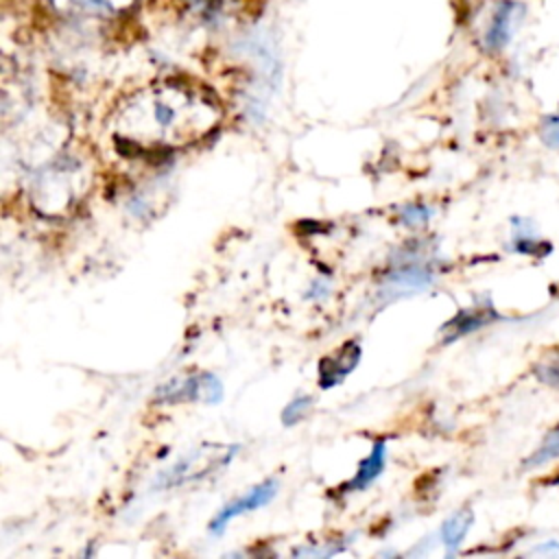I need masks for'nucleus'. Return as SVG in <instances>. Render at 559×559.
I'll use <instances>...</instances> for the list:
<instances>
[{
  "label": "nucleus",
  "instance_id": "obj_3",
  "mask_svg": "<svg viewBox=\"0 0 559 559\" xmlns=\"http://www.w3.org/2000/svg\"><path fill=\"white\" fill-rule=\"evenodd\" d=\"M223 397L221 380L212 373H194L186 378H173L155 389V400L175 404V402H194L203 400L207 404H216Z\"/></svg>",
  "mask_w": 559,
  "mask_h": 559
},
{
  "label": "nucleus",
  "instance_id": "obj_12",
  "mask_svg": "<svg viewBox=\"0 0 559 559\" xmlns=\"http://www.w3.org/2000/svg\"><path fill=\"white\" fill-rule=\"evenodd\" d=\"M52 2L57 4L59 11H68V13L111 15V13H118V11L127 9L135 0H52Z\"/></svg>",
  "mask_w": 559,
  "mask_h": 559
},
{
  "label": "nucleus",
  "instance_id": "obj_5",
  "mask_svg": "<svg viewBox=\"0 0 559 559\" xmlns=\"http://www.w3.org/2000/svg\"><path fill=\"white\" fill-rule=\"evenodd\" d=\"M522 15H524V7L520 2L500 0L493 7V13H491L489 24H487L485 35H483L485 48L487 50H502L509 44V39H511V35H513Z\"/></svg>",
  "mask_w": 559,
  "mask_h": 559
},
{
  "label": "nucleus",
  "instance_id": "obj_10",
  "mask_svg": "<svg viewBox=\"0 0 559 559\" xmlns=\"http://www.w3.org/2000/svg\"><path fill=\"white\" fill-rule=\"evenodd\" d=\"M472 524H474V513H472L469 507H463V509L454 511V513L441 524L439 535H441V544L445 546V552H448V555H454V552L459 550V546H461V542L465 539V535L469 533Z\"/></svg>",
  "mask_w": 559,
  "mask_h": 559
},
{
  "label": "nucleus",
  "instance_id": "obj_11",
  "mask_svg": "<svg viewBox=\"0 0 559 559\" xmlns=\"http://www.w3.org/2000/svg\"><path fill=\"white\" fill-rule=\"evenodd\" d=\"M513 249L522 255H533V258H544L552 251V245L546 240H539L535 234V227L531 221H522V218H513Z\"/></svg>",
  "mask_w": 559,
  "mask_h": 559
},
{
  "label": "nucleus",
  "instance_id": "obj_2",
  "mask_svg": "<svg viewBox=\"0 0 559 559\" xmlns=\"http://www.w3.org/2000/svg\"><path fill=\"white\" fill-rule=\"evenodd\" d=\"M238 452V445H203L194 452H190L188 456L179 459L170 469H166L157 485L168 489V487H179V485H186V483H194V480H201L205 476H210L212 472L225 467L234 454Z\"/></svg>",
  "mask_w": 559,
  "mask_h": 559
},
{
  "label": "nucleus",
  "instance_id": "obj_8",
  "mask_svg": "<svg viewBox=\"0 0 559 559\" xmlns=\"http://www.w3.org/2000/svg\"><path fill=\"white\" fill-rule=\"evenodd\" d=\"M430 282H432V271L428 266L411 264V266H404L386 277V290H391L393 295L417 293V290L428 288Z\"/></svg>",
  "mask_w": 559,
  "mask_h": 559
},
{
  "label": "nucleus",
  "instance_id": "obj_1",
  "mask_svg": "<svg viewBox=\"0 0 559 559\" xmlns=\"http://www.w3.org/2000/svg\"><path fill=\"white\" fill-rule=\"evenodd\" d=\"M218 107L199 87L166 81L138 92L120 111L118 135L138 148H175L203 138Z\"/></svg>",
  "mask_w": 559,
  "mask_h": 559
},
{
  "label": "nucleus",
  "instance_id": "obj_15",
  "mask_svg": "<svg viewBox=\"0 0 559 559\" xmlns=\"http://www.w3.org/2000/svg\"><path fill=\"white\" fill-rule=\"evenodd\" d=\"M539 138L546 146L559 148V111L544 116L542 127H539Z\"/></svg>",
  "mask_w": 559,
  "mask_h": 559
},
{
  "label": "nucleus",
  "instance_id": "obj_7",
  "mask_svg": "<svg viewBox=\"0 0 559 559\" xmlns=\"http://www.w3.org/2000/svg\"><path fill=\"white\" fill-rule=\"evenodd\" d=\"M360 360V345L356 341L345 343L334 356H325L319 362V386L330 389L341 384L358 365Z\"/></svg>",
  "mask_w": 559,
  "mask_h": 559
},
{
  "label": "nucleus",
  "instance_id": "obj_4",
  "mask_svg": "<svg viewBox=\"0 0 559 559\" xmlns=\"http://www.w3.org/2000/svg\"><path fill=\"white\" fill-rule=\"evenodd\" d=\"M275 493H277V480H275V478H266L264 483H260V485H255L253 489H249L247 496H240V498L227 502V504L214 515V520L210 522V531H212V533H223V528H225L234 518H238V515H242V513H249V511H255V509H260V507H266V504L273 500Z\"/></svg>",
  "mask_w": 559,
  "mask_h": 559
},
{
  "label": "nucleus",
  "instance_id": "obj_13",
  "mask_svg": "<svg viewBox=\"0 0 559 559\" xmlns=\"http://www.w3.org/2000/svg\"><path fill=\"white\" fill-rule=\"evenodd\" d=\"M559 459V424L546 432V437L542 439V443L537 445V450L524 461V467H542L550 461Z\"/></svg>",
  "mask_w": 559,
  "mask_h": 559
},
{
  "label": "nucleus",
  "instance_id": "obj_16",
  "mask_svg": "<svg viewBox=\"0 0 559 559\" xmlns=\"http://www.w3.org/2000/svg\"><path fill=\"white\" fill-rule=\"evenodd\" d=\"M535 378H537L542 384L559 386V356H552V358H548L546 362H539V365L535 367Z\"/></svg>",
  "mask_w": 559,
  "mask_h": 559
},
{
  "label": "nucleus",
  "instance_id": "obj_18",
  "mask_svg": "<svg viewBox=\"0 0 559 559\" xmlns=\"http://www.w3.org/2000/svg\"><path fill=\"white\" fill-rule=\"evenodd\" d=\"M533 552H548V555H552V552H559V544L552 539V542H546V544L533 548Z\"/></svg>",
  "mask_w": 559,
  "mask_h": 559
},
{
  "label": "nucleus",
  "instance_id": "obj_6",
  "mask_svg": "<svg viewBox=\"0 0 559 559\" xmlns=\"http://www.w3.org/2000/svg\"><path fill=\"white\" fill-rule=\"evenodd\" d=\"M493 319H498V312L493 310L491 301L485 299L483 304H476L472 308L461 310L459 314H454L441 330L443 334V343H452L465 334H472L480 328H485L487 323H491Z\"/></svg>",
  "mask_w": 559,
  "mask_h": 559
},
{
  "label": "nucleus",
  "instance_id": "obj_14",
  "mask_svg": "<svg viewBox=\"0 0 559 559\" xmlns=\"http://www.w3.org/2000/svg\"><path fill=\"white\" fill-rule=\"evenodd\" d=\"M310 406H312V397H308V395L295 397V400L284 408V413H282L284 424H286V426H293V424L301 421V419L306 417V413L310 411Z\"/></svg>",
  "mask_w": 559,
  "mask_h": 559
},
{
  "label": "nucleus",
  "instance_id": "obj_9",
  "mask_svg": "<svg viewBox=\"0 0 559 559\" xmlns=\"http://www.w3.org/2000/svg\"><path fill=\"white\" fill-rule=\"evenodd\" d=\"M384 463H386V445L384 441H376L371 452L367 454V459L360 461L354 478L347 483V491H362L367 489L384 469Z\"/></svg>",
  "mask_w": 559,
  "mask_h": 559
},
{
  "label": "nucleus",
  "instance_id": "obj_17",
  "mask_svg": "<svg viewBox=\"0 0 559 559\" xmlns=\"http://www.w3.org/2000/svg\"><path fill=\"white\" fill-rule=\"evenodd\" d=\"M430 216H432V210H428V207H424V205H408V207H404L402 214H400V218H402L406 225H421V223H426Z\"/></svg>",
  "mask_w": 559,
  "mask_h": 559
}]
</instances>
